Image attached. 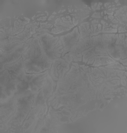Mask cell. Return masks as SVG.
Wrapping results in <instances>:
<instances>
[{
  "instance_id": "obj_4",
  "label": "cell",
  "mask_w": 127,
  "mask_h": 133,
  "mask_svg": "<svg viewBox=\"0 0 127 133\" xmlns=\"http://www.w3.org/2000/svg\"><path fill=\"white\" fill-rule=\"evenodd\" d=\"M69 68V64L63 59L55 60L52 63L51 70L52 77L56 81L61 80Z\"/></svg>"
},
{
  "instance_id": "obj_2",
  "label": "cell",
  "mask_w": 127,
  "mask_h": 133,
  "mask_svg": "<svg viewBox=\"0 0 127 133\" xmlns=\"http://www.w3.org/2000/svg\"><path fill=\"white\" fill-rule=\"evenodd\" d=\"M40 45L45 54L52 61L59 59L64 52V48L61 39L53 37L49 34H45L38 37Z\"/></svg>"
},
{
  "instance_id": "obj_1",
  "label": "cell",
  "mask_w": 127,
  "mask_h": 133,
  "mask_svg": "<svg viewBox=\"0 0 127 133\" xmlns=\"http://www.w3.org/2000/svg\"><path fill=\"white\" fill-rule=\"evenodd\" d=\"M28 49L22 55L23 65L25 72L39 74L51 68L53 61L45 54L39 39H34Z\"/></svg>"
},
{
  "instance_id": "obj_3",
  "label": "cell",
  "mask_w": 127,
  "mask_h": 133,
  "mask_svg": "<svg viewBox=\"0 0 127 133\" xmlns=\"http://www.w3.org/2000/svg\"><path fill=\"white\" fill-rule=\"evenodd\" d=\"M79 36L80 34L78 28H76L71 33L61 37L60 39L64 48V52L62 55H64L65 53L69 51H72L79 40Z\"/></svg>"
}]
</instances>
